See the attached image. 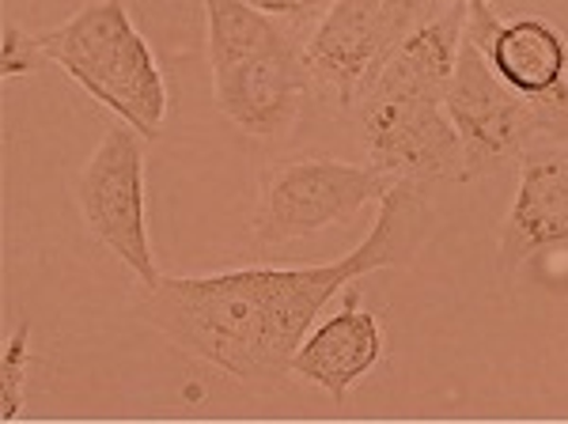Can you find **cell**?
<instances>
[{
  "mask_svg": "<svg viewBox=\"0 0 568 424\" xmlns=\"http://www.w3.org/2000/svg\"><path fill=\"white\" fill-rule=\"evenodd\" d=\"M466 39L485 53L489 69L519 95H549L568 84V39L542 16L500 20L489 4H470Z\"/></svg>",
  "mask_w": 568,
  "mask_h": 424,
  "instance_id": "ba28073f",
  "label": "cell"
},
{
  "mask_svg": "<svg viewBox=\"0 0 568 424\" xmlns=\"http://www.w3.org/2000/svg\"><path fill=\"white\" fill-rule=\"evenodd\" d=\"M447 4L452 0H334L304 46L311 80L356 110L390 53Z\"/></svg>",
  "mask_w": 568,
  "mask_h": 424,
  "instance_id": "5b68a950",
  "label": "cell"
},
{
  "mask_svg": "<svg viewBox=\"0 0 568 424\" xmlns=\"http://www.w3.org/2000/svg\"><path fill=\"white\" fill-rule=\"evenodd\" d=\"M463 4H493V0H463Z\"/></svg>",
  "mask_w": 568,
  "mask_h": 424,
  "instance_id": "2e32d148",
  "label": "cell"
},
{
  "mask_svg": "<svg viewBox=\"0 0 568 424\" xmlns=\"http://www.w3.org/2000/svg\"><path fill=\"white\" fill-rule=\"evenodd\" d=\"M383 353H387V337H383L379 319L368 307H361V292H353L349 284L342 311L318 322L296 349L292 375L326 391L334 402H345V394L379 367Z\"/></svg>",
  "mask_w": 568,
  "mask_h": 424,
  "instance_id": "30bf717a",
  "label": "cell"
},
{
  "mask_svg": "<svg viewBox=\"0 0 568 424\" xmlns=\"http://www.w3.org/2000/svg\"><path fill=\"white\" fill-rule=\"evenodd\" d=\"M144 137L130 125L103 133L95 152L80 168L77 205L95 243H103L144 289L163 281L152 254L149 232V171H144Z\"/></svg>",
  "mask_w": 568,
  "mask_h": 424,
  "instance_id": "8992f818",
  "label": "cell"
},
{
  "mask_svg": "<svg viewBox=\"0 0 568 424\" xmlns=\"http://www.w3.org/2000/svg\"><path fill=\"white\" fill-rule=\"evenodd\" d=\"M387 179L372 163L296 155L262 171L258 209H254V239L258 246H288L326 228L349 224L364 209L379 205L390 193Z\"/></svg>",
  "mask_w": 568,
  "mask_h": 424,
  "instance_id": "277c9868",
  "label": "cell"
},
{
  "mask_svg": "<svg viewBox=\"0 0 568 424\" xmlns=\"http://www.w3.org/2000/svg\"><path fill=\"white\" fill-rule=\"evenodd\" d=\"M444 107L463 137L466 182L524 163L535 149L568 144V84L538 99L519 95L489 69L470 39L463 42Z\"/></svg>",
  "mask_w": 568,
  "mask_h": 424,
  "instance_id": "3957f363",
  "label": "cell"
},
{
  "mask_svg": "<svg viewBox=\"0 0 568 424\" xmlns=\"http://www.w3.org/2000/svg\"><path fill=\"white\" fill-rule=\"evenodd\" d=\"M466 16H470V4L452 0L436 20L417 27V31L390 53V61L383 64V72L375 77L368 95H375V91H387V95L447 99V88H452L455 64H459V53H463V42H466Z\"/></svg>",
  "mask_w": 568,
  "mask_h": 424,
  "instance_id": "8fae6325",
  "label": "cell"
},
{
  "mask_svg": "<svg viewBox=\"0 0 568 424\" xmlns=\"http://www.w3.org/2000/svg\"><path fill=\"white\" fill-rule=\"evenodd\" d=\"M45 61L65 69L95 103L136 129L144 141L163 133L171 88L144 31L122 0H91L61 23L42 27Z\"/></svg>",
  "mask_w": 568,
  "mask_h": 424,
  "instance_id": "7a4b0ae2",
  "label": "cell"
},
{
  "mask_svg": "<svg viewBox=\"0 0 568 424\" xmlns=\"http://www.w3.org/2000/svg\"><path fill=\"white\" fill-rule=\"evenodd\" d=\"M433 224L436 212L425 186L394 182L379 201L372 232L337 262L163 276L155 289H144L136 311L182 353L246 386H270L292 375V356L337 292L368 273L409 265L433 235Z\"/></svg>",
  "mask_w": 568,
  "mask_h": 424,
  "instance_id": "6da1fadb",
  "label": "cell"
},
{
  "mask_svg": "<svg viewBox=\"0 0 568 424\" xmlns=\"http://www.w3.org/2000/svg\"><path fill=\"white\" fill-rule=\"evenodd\" d=\"M45 53L39 46V31H27L8 16L4 20V42H0V72L8 80L12 77H34L39 69H45Z\"/></svg>",
  "mask_w": 568,
  "mask_h": 424,
  "instance_id": "4fadbf2b",
  "label": "cell"
},
{
  "mask_svg": "<svg viewBox=\"0 0 568 424\" xmlns=\"http://www.w3.org/2000/svg\"><path fill=\"white\" fill-rule=\"evenodd\" d=\"M372 168L394 182H466V152L444 99L375 91L353 110Z\"/></svg>",
  "mask_w": 568,
  "mask_h": 424,
  "instance_id": "52a82bcc",
  "label": "cell"
},
{
  "mask_svg": "<svg viewBox=\"0 0 568 424\" xmlns=\"http://www.w3.org/2000/svg\"><path fill=\"white\" fill-rule=\"evenodd\" d=\"M27 364H31V322H20L0 353V421H16L23 413Z\"/></svg>",
  "mask_w": 568,
  "mask_h": 424,
  "instance_id": "7c38bea8",
  "label": "cell"
},
{
  "mask_svg": "<svg viewBox=\"0 0 568 424\" xmlns=\"http://www.w3.org/2000/svg\"><path fill=\"white\" fill-rule=\"evenodd\" d=\"M246 4L273 16V20L296 23V27H304V31H311V27L326 16V8L334 4V0H246Z\"/></svg>",
  "mask_w": 568,
  "mask_h": 424,
  "instance_id": "5bb4252c",
  "label": "cell"
},
{
  "mask_svg": "<svg viewBox=\"0 0 568 424\" xmlns=\"http://www.w3.org/2000/svg\"><path fill=\"white\" fill-rule=\"evenodd\" d=\"M568 243V144L535 149L519 163V190L500 228L497 270L511 276L546 246Z\"/></svg>",
  "mask_w": 568,
  "mask_h": 424,
  "instance_id": "9c48e42d",
  "label": "cell"
},
{
  "mask_svg": "<svg viewBox=\"0 0 568 424\" xmlns=\"http://www.w3.org/2000/svg\"><path fill=\"white\" fill-rule=\"evenodd\" d=\"M16 4H23V12H27V16H42L45 8H72V12H77V8L91 4V0H16ZM72 12H69V16H72Z\"/></svg>",
  "mask_w": 568,
  "mask_h": 424,
  "instance_id": "9a60e30c",
  "label": "cell"
}]
</instances>
